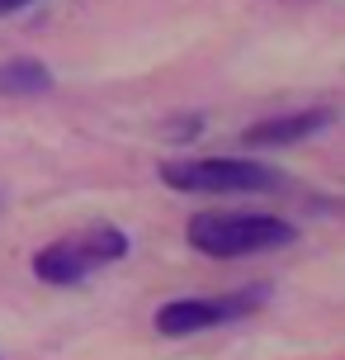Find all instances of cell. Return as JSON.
Listing matches in <instances>:
<instances>
[{
	"label": "cell",
	"instance_id": "6da1fadb",
	"mask_svg": "<svg viewBox=\"0 0 345 360\" xmlns=\"http://www.w3.org/2000/svg\"><path fill=\"white\" fill-rule=\"evenodd\" d=\"M184 242L208 261H246L289 252L298 242V223L284 214H194L184 223Z\"/></svg>",
	"mask_w": 345,
	"mask_h": 360
},
{
	"label": "cell",
	"instance_id": "7a4b0ae2",
	"mask_svg": "<svg viewBox=\"0 0 345 360\" xmlns=\"http://www.w3.org/2000/svg\"><path fill=\"white\" fill-rule=\"evenodd\" d=\"M128 252H133V242H128L123 228L90 223V228H81V233H72V237H57L48 247H38V252L29 256V270H34V280H43L48 289H76V285H86L90 275L119 266Z\"/></svg>",
	"mask_w": 345,
	"mask_h": 360
},
{
	"label": "cell",
	"instance_id": "3957f363",
	"mask_svg": "<svg viewBox=\"0 0 345 360\" xmlns=\"http://www.w3.org/2000/svg\"><path fill=\"white\" fill-rule=\"evenodd\" d=\"M156 180L175 195H279L289 180L255 157H184L161 162Z\"/></svg>",
	"mask_w": 345,
	"mask_h": 360
},
{
	"label": "cell",
	"instance_id": "277c9868",
	"mask_svg": "<svg viewBox=\"0 0 345 360\" xmlns=\"http://www.w3.org/2000/svg\"><path fill=\"white\" fill-rule=\"evenodd\" d=\"M274 285L270 280H251V285L222 289V294H184V299H165L156 308L151 327L180 342V337H194V332H213V327H232L241 318H255L260 308H270Z\"/></svg>",
	"mask_w": 345,
	"mask_h": 360
},
{
	"label": "cell",
	"instance_id": "5b68a950",
	"mask_svg": "<svg viewBox=\"0 0 345 360\" xmlns=\"http://www.w3.org/2000/svg\"><path fill=\"white\" fill-rule=\"evenodd\" d=\"M331 124H336V109L331 105L284 109V114H270V119H255V124L241 133V147H246V152H284V147L322 138Z\"/></svg>",
	"mask_w": 345,
	"mask_h": 360
},
{
	"label": "cell",
	"instance_id": "8992f818",
	"mask_svg": "<svg viewBox=\"0 0 345 360\" xmlns=\"http://www.w3.org/2000/svg\"><path fill=\"white\" fill-rule=\"evenodd\" d=\"M57 86V76L48 62L38 57H10L0 62V100H38Z\"/></svg>",
	"mask_w": 345,
	"mask_h": 360
},
{
	"label": "cell",
	"instance_id": "52a82bcc",
	"mask_svg": "<svg viewBox=\"0 0 345 360\" xmlns=\"http://www.w3.org/2000/svg\"><path fill=\"white\" fill-rule=\"evenodd\" d=\"M165 133H170V143H194L203 133V119L199 114H180V119H165Z\"/></svg>",
	"mask_w": 345,
	"mask_h": 360
},
{
	"label": "cell",
	"instance_id": "ba28073f",
	"mask_svg": "<svg viewBox=\"0 0 345 360\" xmlns=\"http://www.w3.org/2000/svg\"><path fill=\"white\" fill-rule=\"evenodd\" d=\"M34 0H0V15H19V10H29Z\"/></svg>",
	"mask_w": 345,
	"mask_h": 360
}]
</instances>
